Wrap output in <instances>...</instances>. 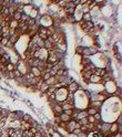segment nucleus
<instances>
[{
  "label": "nucleus",
  "mask_w": 122,
  "mask_h": 137,
  "mask_svg": "<svg viewBox=\"0 0 122 137\" xmlns=\"http://www.w3.org/2000/svg\"><path fill=\"white\" fill-rule=\"evenodd\" d=\"M68 93L69 91L67 90L65 87H60L56 91V100L59 102H62V101H65L67 100V96H68Z\"/></svg>",
  "instance_id": "f257e3e1"
},
{
  "label": "nucleus",
  "mask_w": 122,
  "mask_h": 137,
  "mask_svg": "<svg viewBox=\"0 0 122 137\" xmlns=\"http://www.w3.org/2000/svg\"><path fill=\"white\" fill-rule=\"evenodd\" d=\"M75 123H77V121L75 119H70L69 122H67V132L68 133H72L73 129L75 128Z\"/></svg>",
  "instance_id": "f03ea898"
},
{
  "label": "nucleus",
  "mask_w": 122,
  "mask_h": 137,
  "mask_svg": "<svg viewBox=\"0 0 122 137\" xmlns=\"http://www.w3.org/2000/svg\"><path fill=\"white\" fill-rule=\"evenodd\" d=\"M70 93H74V92H77V91L79 90V85L77 84L75 82H72V83H70L69 85H68V88H67Z\"/></svg>",
  "instance_id": "7ed1b4c3"
},
{
  "label": "nucleus",
  "mask_w": 122,
  "mask_h": 137,
  "mask_svg": "<svg viewBox=\"0 0 122 137\" xmlns=\"http://www.w3.org/2000/svg\"><path fill=\"white\" fill-rule=\"evenodd\" d=\"M58 62H59V59H58L57 55H49L47 59V63H50L52 65H56Z\"/></svg>",
  "instance_id": "20e7f679"
},
{
  "label": "nucleus",
  "mask_w": 122,
  "mask_h": 137,
  "mask_svg": "<svg viewBox=\"0 0 122 137\" xmlns=\"http://www.w3.org/2000/svg\"><path fill=\"white\" fill-rule=\"evenodd\" d=\"M44 83H46V84H48L49 86L56 85V84L58 83V76H51V78H50L49 80L44 81Z\"/></svg>",
  "instance_id": "39448f33"
},
{
  "label": "nucleus",
  "mask_w": 122,
  "mask_h": 137,
  "mask_svg": "<svg viewBox=\"0 0 122 137\" xmlns=\"http://www.w3.org/2000/svg\"><path fill=\"white\" fill-rule=\"evenodd\" d=\"M29 72H31L32 74H33V76H34V78H39V76H41V71H40V70H39V69H38V67H37V66L31 67Z\"/></svg>",
  "instance_id": "423d86ee"
},
{
  "label": "nucleus",
  "mask_w": 122,
  "mask_h": 137,
  "mask_svg": "<svg viewBox=\"0 0 122 137\" xmlns=\"http://www.w3.org/2000/svg\"><path fill=\"white\" fill-rule=\"evenodd\" d=\"M52 108H53L55 113H57V116H59L61 113H63L62 106L60 105V104H56V105H52Z\"/></svg>",
  "instance_id": "0eeeda50"
},
{
  "label": "nucleus",
  "mask_w": 122,
  "mask_h": 137,
  "mask_svg": "<svg viewBox=\"0 0 122 137\" xmlns=\"http://www.w3.org/2000/svg\"><path fill=\"white\" fill-rule=\"evenodd\" d=\"M102 81V79L100 78V76H98V75H94V74H92L90 76V79H89V82H91V83H100Z\"/></svg>",
  "instance_id": "6e6552de"
},
{
  "label": "nucleus",
  "mask_w": 122,
  "mask_h": 137,
  "mask_svg": "<svg viewBox=\"0 0 122 137\" xmlns=\"http://www.w3.org/2000/svg\"><path fill=\"white\" fill-rule=\"evenodd\" d=\"M106 73V71L104 70V69H94V72L93 74L94 75H98V76H100V78H102V76H104Z\"/></svg>",
  "instance_id": "1a4fd4ad"
},
{
  "label": "nucleus",
  "mask_w": 122,
  "mask_h": 137,
  "mask_svg": "<svg viewBox=\"0 0 122 137\" xmlns=\"http://www.w3.org/2000/svg\"><path fill=\"white\" fill-rule=\"evenodd\" d=\"M86 117H88V113H87V111H81L78 113V115H77V119L75 121H79V119L81 118H86Z\"/></svg>",
  "instance_id": "9d476101"
},
{
  "label": "nucleus",
  "mask_w": 122,
  "mask_h": 137,
  "mask_svg": "<svg viewBox=\"0 0 122 137\" xmlns=\"http://www.w3.org/2000/svg\"><path fill=\"white\" fill-rule=\"evenodd\" d=\"M59 117H60V119H61V122H65V123H67V122H69L71 119V117L69 116V115H65V113H61L59 115Z\"/></svg>",
  "instance_id": "9b49d317"
},
{
  "label": "nucleus",
  "mask_w": 122,
  "mask_h": 137,
  "mask_svg": "<svg viewBox=\"0 0 122 137\" xmlns=\"http://www.w3.org/2000/svg\"><path fill=\"white\" fill-rule=\"evenodd\" d=\"M6 71H7V72H12L13 70H16V66H15V64H12V63H10L9 62L8 64L6 65Z\"/></svg>",
  "instance_id": "f8f14e48"
},
{
  "label": "nucleus",
  "mask_w": 122,
  "mask_h": 137,
  "mask_svg": "<svg viewBox=\"0 0 122 137\" xmlns=\"http://www.w3.org/2000/svg\"><path fill=\"white\" fill-rule=\"evenodd\" d=\"M101 102H99V101H92L90 103V107H93V108H98V107H100L101 106Z\"/></svg>",
  "instance_id": "ddd939ff"
},
{
  "label": "nucleus",
  "mask_w": 122,
  "mask_h": 137,
  "mask_svg": "<svg viewBox=\"0 0 122 137\" xmlns=\"http://www.w3.org/2000/svg\"><path fill=\"white\" fill-rule=\"evenodd\" d=\"M21 16H22V13H20V12H18V11H16V12L12 14V19L19 22V21H20V19H21Z\"/></svg>",
  "instance_id": "4468645a"
},
{
  "label": "nucleus",
  "mask_w": 122,
  "mask_h": 137,
  "mask_svg": "<svg viewBox=\"0 0 122 137\" xmlns=\"http://www.w3.org/2000/svg\"><path fill=\"white\" fill-rule=\"evenodd\" d=\"M117 129H118V123H114V124H112L111 126H110V129H109L110 134H114V133L117 132Z\"/></svg>",
  "instance_id": "2eb2a0df"
},
{
  "label": "nucleus",
  "mask_w": 122,
  "mask_h": 137,
  "mask_svg": "<svg viewBox=\"0 0 122 137\" xmlns=\"http://www.w3.org/2000/svg\"><path fill=\"white\" fill-rule=\"evenodd\" d=\"M48 88H49V85H48V84H46V83H42V84H41V86H40V87H39V90L40 91H41V92H42V93H46V92H47V91H48Z\"/></svg>",
  "instance_id": "dca6fc26"
},
{
  "label": "nucleus",
  "mask_w": 122,
  "mask_h": 137,
  "mask_svg": "<svg viewBox=\"0 0 122 137\" xmlns=\"http://www.w3.org/2000/svg\"><path fill=\"white\" fill-rule=\"evenodd\" d=\"M82 21H83V22H88V21H91V16H90V13H83V16H82Z\"/></svg>",
  "instance_id": "f3484780"
},
{
  "label": "nucleus",
  "mask_w": 122,
  "mask_h": 137,
  "mask_svg": "<svg viewBox=\"0 0 122 137\" xmlns=\"http://www.w3.org/2000/svg\"><path fill=\"white\" fill-rule=\"evenodd\" d=\"M8 42H9V38H1L0 39V44H1V47H6L7 44H8Z\"/></svg>",
  "instance_id": "a211bd4d"
},
{
  "label": "nucleus",
  "mask_w": 122,
  "mask_h": 137,
  "mask_svg": "<svg viewBox=\"0 0 122 137\" xmlns=\"http://www.w3.org/2000/svg\"><path fill=\"white\" fill-rule=\"evenodd\" d=\"M38 14V9H32L31 10V12L29 13V16H30V18L31 19H36V16Z\"/></svg>",
  "instance_id": "6ab92c4d"
},
{
  "label": "nucleus",
  "mask_w": 122,
  "mask_h": 137,
  "mask_svg": "<svg viewBox=\"0 0 122 137\" xmlns=\"http://www.w3.org/2000/svg\"><path fill=\"white\" fill-rule=\"evenodd\" d=\"M12 73H13V76H15V79H20L21 76H22V74L20 73V71L17 70V69H16V70H13Z\"/></svg>",
  "instance_id": "aec40b11"
},
{
  "label": "nucleus",
  "mask_w": 122,
  "mask_h": 137,
  "mask_svg": "<svg viewBox=\"0 0 122 137\" xmlns=\"http://www.w3.org/2000/svg\"><path fill=\"white\" fill-rule=\"evenodd\" d=\"M87 113H88V115H94L96 113H98V111L96 108H93V107H89Z\"/></svg>",
  "instance_id": "412c9836"
},
{
  "label": "nucleus",
  "mask_w": 122,
  "mask_h": 137,
  "mask_svg": "<svg viewBox=\"0 0 122 137\" xmlns=\"http://www.w3.org/2000/svg\"><path fill=\"white\" fill-rule=\"evenodd\" d=\"M65 74V69H59V70L57 71V75H56V76L59 78V76H63Z\"/></svg>",
  "instance_id": "4be33fe9"
},
{
  "label": "nucleus",
  "mask_w": 122,
  "mask_h": 137,
  "mask_svg": "<svg viewBox=\"0 0 122 137\" xmlns=\"http://www.w3.org/2000/svg\"><path fill=\"white\" fill-rule=\"evenodd\" d=\"M87 119H88V122H89V124H94L96 123V119H94V117H93V115H88V117H87Z\"/></svg>",
  "instance_id": "5701e85b"
},
{
  "label": "nucleus",
  "mask_w": 122,
  "mask_h": 137,
  "mask_svg": "<svg viewBox=\"0 0 122 137\" xmlns=\"http://www.w3.org/2000/svg\"><path fill=\"white\" fill-rule=\"evenodd\" d=\"M79 123L80 125H88L89 124V122H88V119H87V117L86 118H81V119H79V121H77Z\"/></svg>",
  "instance_id": "b1692460"
},
{
  "label": "nucleus",
  "mask_w": 122,
  "mask_h": 137,
  "mask_svg": "<svg viewBox=\"0 0 122 137\" xmlns=\"http://www.w3.org/2000/svg\"><path fill=\"white\" fill-rule=\"evenodd\" d=\"M21 121H24V122H30V121H31V117H30V115H28V114H24V116H22Z\"/></svg>",
  "instance_id": "393cba45"
},
{
  "label": "nucleus",
  "mask_w": 122,
  "mask_h": 137,
  "mask_svg": "<svg viewBox=\"0 0 122 137\" xmlns=\"http://www.w3.org/2000/svg\"><path fill=\"white\" fill-rule=\"evenodd\" d=\"M73 109H74V108H73ZM73 109H65V111L63 112V113H65V115H69V116L71 117V115L73 114Z\"/></svg>",
  "instance_id": "a878e982"
},
{
  "label": "nucleus",
  "mask_w": 122,
  "mask_h": 137,
  "mask_svg": "<svg viewBox=\"0 0 122 137\" xmlns=\"http://www.w3.org/2000/svg\"><path fill=\"white\" fill-rule=\"evenodd\" d=\"M75 51H77V53H79V54H82L83 48H82V47H78V48H77V50H75Z\"/></svg>",
  "instance_id": "bb28decb"
},
{
  "label": "nucleus",
  "mask_w": 122,
  "mask_h": 137,
  "mask_svg": "<svg viewBox=\"0 0 122 137\" xmlns=\"http://www.w3.org/2000/svg\"><path fill=\"white\" fill-rule=\"evenodd\" d=\"M93 117H94V119H96V121H99V119L101 118V115H100L99 113H96V114L93 115Z\"/></svg>",
  "instance_id": "cd10ccee"
},
{
  "label": "nucleus",
  "mask_w": 122,
  "mask_h": 137,
  "mask_svg": "<svg viewBox=\"0 0 122 137\" xmlns=\"http://www.w3.org/2000/svg\"><path fill=\"white\" fill-rule=\"evenodd\" d=\"M87 136H88V134H87V133H83V132H81L80 134L77 135V137H87Z\"/></svg>",
  "instance_id": "c85d7f7f"
},
{
  "label": "nucleus",
  "mask_w": 122,
  "mask_h": 137,
  "mask_svg": "<svg viewBox=\"0 0 122 137\" xmlns=\"http://www.w3.org/2000/svg\"><path fill=\"white\" fill-rule=\"evenodd\" d=\"M55 121L57 122V124H59V123H61V119H60V117H59V116H56Z\"/></svg>",
  "instance_id": "c756f323"
},
{
  "label": "nucleus",
  "mask_w": 122,
  "mask_h": 137,
  "mask_svg": "<svg viewBox=\"0 0 122 137\" xmlns=\"http://www.w3.org/2000/svg\"><path fill=\"white\" fill-rule=\"evenodd\" d=\"M115 95H119V96H121V90H120V88L117 91V92H115Z\"/></svg>",
  "instance_id": "7c9ffc66"
},
{
  "label": "nucleus",
  "mask_w": 122,
  "mask_h": 137,
  "mask_svg": "<svg viewBox=\"0 0 122 137\" xmlns=\"http://www.w3.org/2000/svg\"><path fill=\"white\" fill-rule=\"evenodd\" d=\"M1 137H3V136H1Z\"/></svg>",
  "instance_id": "2f4dec72"
},
{
  "label": "nucleus",
  "mask_w": 122,
  "mask_h": 137,
  "mask_svg": "<svg viewBox=\"0 0 122 137\" xmlns=\"http://www.w3.org/2000/svg\"><path fill=\"white\" fill-rule=\"evenodd\" d=\"M0 121H1V119H0Z\"/></svg>",
  "instance_id": "473e14b6"
}]
</instances>
